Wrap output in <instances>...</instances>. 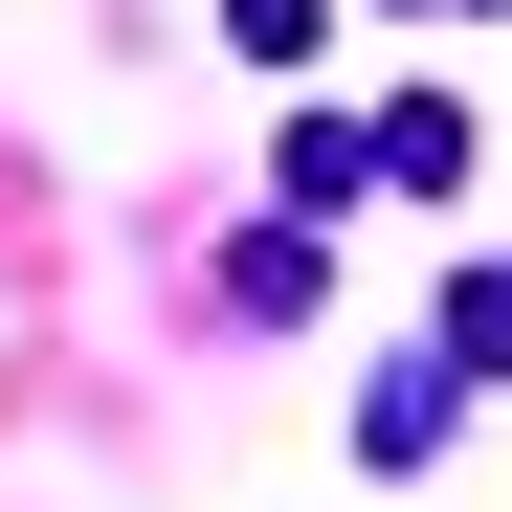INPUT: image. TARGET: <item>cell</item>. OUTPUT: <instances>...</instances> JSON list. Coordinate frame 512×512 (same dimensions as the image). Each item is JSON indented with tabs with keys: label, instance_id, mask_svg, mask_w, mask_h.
I'll return each mask as SVG.
<instances>
[{
	"label": "cell",
	"instance_id": "4",
	"mask_svg": "<svg viewBox=\"0 0 512 512\" xmlns=\"http://www.w3.org/2000/svg\"><path fill=\"white\" fill-rule=\"evenodd\" d=\"M223 45H245V67H312V45H334V0H223Z\"/></svg>",
	"mask_w": 512,
	"mask_h": 512
},
{
	"label": "cell",
	"instance_id": "5",
	"mask_svg": "<svg viewBox=\"0 0 512 512\" xmlns=\"http://www.w3.org/2000/svg\"><path fill=\"white\" fill-rule=\"evenodd\" d=\"M423 23H468V0H423Z\"/></svg>",
	"mask_w": 512,
	"mask_h": 512
},
{
	"label": "cell",
	"instance_id": "1",
	"mask_svg": "<svg viewBox=\"0 0 512 512\" xmlns=\"http://www.w3.org/2000/svg\"><path fill=\"white\" fill-rule=\"evenodd\" d=\"M379 179H423V201H446V179H468V112H446V90H401V112H379Z\"/></svg>",
	"mask_w": 512,
	"mask_h": 512
},
{
	"label": "cell",
	"instance_id": "3",
	"mask_svg": "<svg viewBox=\"0 0 512 512\" xmlns=\"http://www.w3.org/2000/svg\"><path fill=\"white\" fill-rule=\"evenodd\" d=\"M446 357H468V379H512V268H446Z\"/></svg>",
	"mask_w": 512,
	"mask_h": 512
},
{
	"label": "cell",
	"instance_id": "2",
	"mask_svg": "<svg viewBox=\"0 0 512 512\" xmlns=\"http://www.w3.org/2000/svg\"><path fill=\"white\" fill-rule=\"evenodd\" d=\"M268 179H290V201L334 223V201H357V179H379V134H334V112H290V156H268Z\"/></svg>",
	"mask_w": 512,
	"mask_h": 512
}]
</instances>
